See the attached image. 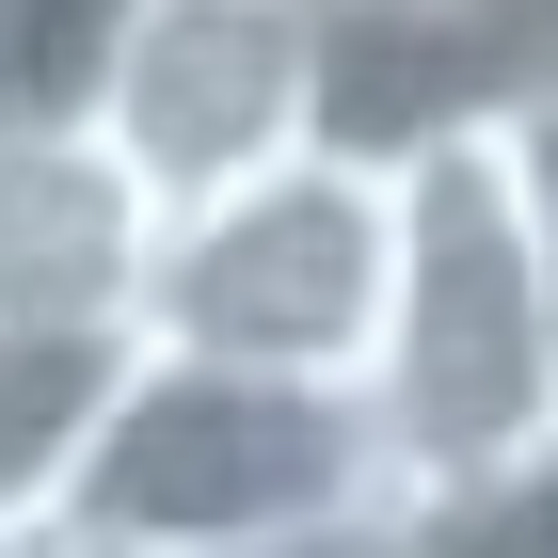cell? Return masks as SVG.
<instances>
[{"instance_id":"8","label":"cell","mask_w":558,"mask_h":558,"mask_svg":"<svg viewBox=\"0 0 558 558\" xmlns=\"http://www.w3.org/2000/svg\"><path fill=\"white\" fill-rule=\"evenodd\" d=\"M384 558H558V447H526V463H511V478H478V495L399 511Z\"/></svg>"},{"instance_id":"7","label":"cell","mask_w":558,"mask_h":558,"mask_svg":"<svg viewBox=\"0 0 558 558\" xmlns=\"http://www.w3.org/2000/svg\"><path fill=\"white\" fill-rule=\"evenodd\" d=\"M129 0H0V129H81Z\"/></svg>"},{"instance_id":"4","label":"cell","mask_w":558,"mask_h":558,"mask_svg":"<svg viewBox=\"0 0 558 558\" xmlns=\"http://www.w3.org/2000/svg\"><path fill=\"white\" fill-rule=\"evenodd\" d=\"M319 112H336V16L319 0H129L81 144L144 192V223H175L240 175L303 160Z\"/></svg>"},{"instance_id":"6","label":"cell","mask_w":558,"mask_h":558,"mask_svg":"<svg viewBox=\"0 0 558 558\" xmlns=\"http://www.w3.org/2000/svg\"><path fill=\"white\" fill-rule=\"evenodd\" d=\"M112 384H129V336H0V558H48Z\"/></svg>"},{"instance_id":"3","label":"cell","mask_w":558,"mask_h":558,"mask_svg":"<svg viewBox=\"0 0 558 558\" xmlns=\"http://www.w3.org/2000/svg\"><path fill=\"white\" fill-rule=\"evenodd\" d=\"M384 271H399V160L303 144V160L240 175V192H208V208H175L144 240L129 351L351 399L367 384V336H384Z\"/></svg>"},{"instance_id":"11","label":"cell","mask_w":558,"mask_h":558,"mask_svg":"<svg viewBox=\"0 0 558 558\" xmlns=\"http://www.w3.org/2000/svg\"><path fill=\"white\" fill-rule=\"evenodd\" d=\"M336 558H384V543H336Z\"/></svg>"},{"instance_id":"5","label":"cell","mask_w":558,"mask_h":558,"mask_svg":"<svg viewBox=\"0 0 558 558\" xmlns=\"http://www.w3.org/2000/svg\"><path fill=\"white\" fill-rule=\"evenodd\" d=\"M144 192L81 129H0V336H129Z\"/></svg>"},{"instance_id":"9","label":"cell","mask_w":558,"mask_h":558,"mask_svg":"<svg viewBox=\"0 0 558 558\" xmlns=\"http://www.w3.org/2000/svg\"><path fill=\"white\" fill-rule=\"evenodd\" d=\"M526 208H543V336H558V96L526 112Z\"/></svg>"},{"instance_id":"1","label":"cell","mask_w":558,"mask_h":558,"mask_svg":"<svg viewBox=\"0 0 558 558\" xmlns=\"http://www.w3.org/2000/svg\"><path fill=\"white\" fill-rule=\"evenodd\" d=\"M384 495H478L526 447H558V336H543V208H526V112L399 144V271H384V336L351 384Z\"/></svg>"},{"instance_id":"10","label":"cell","mask_w":558,"mask_h":558,"mask_svg":"<svg viewBox=\"0 0 558 558\" xmlns=\"http://www.w3.org/2000/svg\"><path fill=\"white\" fill-rule=\"evenodd\" d=\"M319 16H399V0H319Z\"/></svg>"},{"instance_id":"2","label":"cell","mask_w":558,"mask_h":558,"mask_svg":"<svg viewBox=\"0 0 558 558\" xmlns=\"http://www.w3.org/2000/svg\"><path fill=\"white\" fill-rule=\"evenodd\" d=\"M384 447L319 384H240V367H175L129 351V384L96 415L48 558H336L384 543Z\"/></svg>"}]
</instances>
